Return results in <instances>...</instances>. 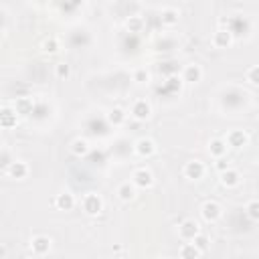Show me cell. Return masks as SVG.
<instances>
[{"label":"cell","mask_w":259,"mask_h":259,"mask_svg":"<svg viewBox=\"0 0 259 259\" xmlns=\"http://www.w3.org/2000/svg\"><path fill=\"white\" fill-rule=\"evenodd\" d=\"M81 207H83L85 215H89V217H97V215H100V213L104 211V201H102L100 194L89 192V194H85V197H83Z\"/></svg>","instance_id":"obj_1"},{"label":"cell","mask_w":259,"mask_h":259,"mask_svg":"<svg viewBox=\"0 0 259 259\" xmlns=\"http://www.w3.org/2000/svg\"><path fill=\"white\" fill-rule=\"evenodd\" d=\"M201 233V225L194 221V219H184L178 227V235L182 241H194V237H197Z\"/></svg>","instance_id":"obj_2"},{"label":"cell","mask_w":259,"mask_h":259,"mask_svg":"<svg viewBox=\"0 0 259 259\" xmlns=\"http://www.w3.org/2000/svg\"><path fill=\"white\" fill-rule=\"evenodd\" d=\"M51 245H53V241L47 235H35L30 239V251H32V255H37V257L47 255L51 251Z\"/></svg>","instance_id":"obj_3"},{"label":"cell","mask_w":259,"mask_h":259,"mask_svg":"<svg viewBox=\"0 0 259 259\" xmlns=\"http://www.w3.org/2000/svg\"><path fill=\"white\" fill-rule=\"evenodd\" d=\"M4 172H6L10 178H14V180H24V178L28 176L30 168H28L26 162H22V160H12L10 166H8Z\"/></svg>","instance_id":"obj_4"},{"label":"cell","mask_w":259,"mask_h":259,"mask_svg":"<svg viewBox=\"0 0 259 259\" xmlns=\"http://www.w3.org/2000/svg\"><path fill=\"white\" fill-rule=\"evenodd\" d=\"M201 215H203V219H205L207 223H215V221L221 219L223 211H221V205H219L217 201H207V203H203V207H201Z\"/></svg>","instance_id":"obj_5"},{"label":"cell","mask_w":259,"mask_h":259,"mask_svg":"<svg viewBox=\"0 0 259 259\" xmlns=\"http://www.w3.org/2000/svg\"><path fill=\"white\" fill-rule=\"evenodd\" d=\"M184 176L188 180H201L205 176V164L201 160H190L184 164Z\"/></svg>","instance_id":"obj_6"},{"label":"cell","mask_w":259,"mask_h":259,"mask_svg":"<svg viewBox=\"0 0 259 259\" xmlns=\"http://www.w3.org/2000/svg\"><path fill=\"white\" fill-rule=\"evenodd\" d=\"M132 182L138 186V188H152L154 184V174L148 170V168H138L134 174H132Z\"/></svg>","instance_id":"obj_7"},{"label":"cell","mask_w":259,"mask_h":259,"mask_svg":"<svg viewBox=\"0 0 259 259\" xmlns=\"http://www.w3.org/2000/svg\"><path fill=\"white\" fill-rule=\"evenodd\" d=\"M130 114H132L138 122H144V120H148V118L152 116V106H150L146 100H138V102H134V106H132V110H130Z\"/></svg>","instance_id":"obj_8"},{"label":"cell","mask_w":259,"mask_h":259,"mask_svg":"<svg viewBox=\"0 0 259 259\" xmlns=\"http://www.w3.org/2000/svg\"><path fill=\"white\" fill-rule=\"evenodd\" d=\"M231 43H233V32L229 28H219L213 35V45L217 49H227L231 47Z\"/></svg>","instance_id":"obj_9"},{"label":"cell","mask_w":259,"mask_h":259,"mask_svg":"<svg viewBox=\"0 0 259 259\" xmlns=\"http://www.w3.org/2000/svg\"><path fill=\"white\" fill-rule=\"evenodd\" d=\"M16 122H18V112H16V108L2 106V110H0V124H2V128H14Z\"/></svg>","instance_id":"obj_10"},{"label":"cell","mask_w":259,"mask_h":259,"mask_svg":"<svg viewBox=\"0 0 259 259\" xmlns=\"http://www.w3.org/2000/svg\"><path fill=\"white\" fill-rule=\"evenodd\" d=\"M182 79H184L186 83H199V81L203 79V69H201V65H197V63L186 65L184 71H182Z\"/></svg>","instance_id":"obj_11"},{"label":"cell","mask_w":259,"mask_h":259,"mask_svg":"<svg viewBox=\"0 0 259 259\" xmlns=\"http://www.w3.org/2000/svg\"><path fill=\"white\" fill-rule=\"evenodd\" d=\"M134 150H136V154H138L140 158H150V156L156 152V144H154V140H150V138H140V140L136 142Z\"/></svg>","instance_id":"obj_12"},{"label":"cell","mask_w":259,"mask_h":259,"mask_svg":"<svg viewBox=\"0 0 259 259\" xmlns=\"http://www.w3.org/2000/svg\"><path fill=\"white\" fill-rule=\"evenodd\" d=\"M247 142H249V136L243 132V130H231L229 136H227V144H229L231 148H237V150L247 146Z\"/></svg>","instance_id":"obj_13"},{"label":"cell","mask_w":259,"mask_h":259,"mask_svg":"<svg viewBox=\"0 0 259 259\" xmlns=\"http://www.w3.org/2000/svg\"><path fill=\"white\" fill-rule=\"evenodd\" d=\"M239 182H241L239 170H235V168H227V170L221 172V184H223L225 188H235Z\"/></svg>","instance_id":"obj_14"},{"label":"cell","mask_w":259,"mask_h":259,"mask_svg":"<svg viewBox=\"0 0 259 259\" xmlns=\"http://www.w3.org/2000/svg\"><path fill=\"white\" fill-rule=\"evenodd\" d=\"M55 207L59 211H71L75 207V197L71 192H59L55 199Z\"/></svg>","instance_id":"obj_15"},{"label":"cell","mask_w":259,"mask_h":259,"mask_svg":"<svg viewBox=\"0 0 259 259\" xmlns=\"http://www.w3.org/2000/svg\"><path fill=\"white\" fill-rule=\"evenodd\" d=\"M136 184L134 182H122L120 188H118V197L124 201V203H130L136 199Z\"/></svg>","instance_id":"obj_16"},{"label":"cell","mask_w":259,"mask_h":259,"mask_svg":"<svg viewBox=\"0 0 259 259\" xmlns=\"http://www.w3.org/2000/svg\"><path fill=\"white\" fill-rule=\"evenodd\" d=\"M203 253H205V251L199 249L194 243H182L180 249H178V255L184 257V259H197V257H201Z\"/></svg>","instance_id":"obj_17"},{"label":"cell","mask_w":259,"mask_h":259,"mask_svg":"<svg viewBox=\"0 0 259 259\" xmlns=\"http://www.w3.org/2000/svg\"><path fill=\"white\" fill-rule=\"evenodd\" d=\"M209 152L211 156L215 158H223L227 154V140H221V138H213L209 142Z\"/></svg>","instance_id":"obj_18"},{"label":"cell","mask_w":259,"mask_h":259,"mask_svg":"<svg viewBox=\"0 0 259 259\" xmlns=\"http://www.w3.org/2000/svg\"><path fill=\"white\" fill-rule=\"evenodd\" d=\"M14 108L18 112V116H28V114H32V110H35V102H32L30 97H18Z\"/></svg>","instance_id":"obj_19"},{"label":"cell","mask_w":259,"mask_h":259,"mask_svg":"<svg viewBox=\"0 0 259 259\" xmlns=\"http://www.w3.org/2000/svg\"><path fill=\"white\" fill-rule=\"evenodd\" d=\"M178 18H180V14H178L176 8H164L162 14H160V22L164 26H174L178 22Z\"/></svg>","instance_id":"obj_20"},{"label":"cell","mask_w":259,"mask_h":259,"mask_svg":"<svg viewBox=\"0 0 259 259\" xmlns=\"http://www.w3.org/2000/svg\"><path fill=\"white\" fill-rule=\"evenodd\" d=\"M71 152L75 154V156H87L89 154V142L87 140H83V138H75L73 140V144H71Z\"/></svg>","instance_id":"obj_21"},{"label":"cell","mask_w":259,"mask_h":259,"mask_svg":"<svg viewBox=\"0 0 259 259\" xmlns=\"http://www.w3.org/2000/svg\"><path fill=\"white\" fill-rule=\"evenodd\" d=\"M126 112L122 110V108H114L110 114H108V122L112 124V126H122L124 122H126Z\"/></svg>","instance_id":"obj_22"},{"label":"cell","mask_w":259,"mask_h":259,"mask_svg":"<svg viewBox=\"0 0 259 259\" xmlns=\"http://www.w3.org/2000/svg\"><path fill=\"white\" fill-rule=\"evenodd\" d=\"M126 28H128L130 32H142V28H144V18H142V16H130V18L126 20Z\"/></svg>","instance_id":"obj_23"},{"label":"cell","mask_w":259,"mask_h":259,"mask_svg":"<svg viewBox=\"0 0 259 259\" xmlns=\"http://www.w3.org/2000/svg\"><path fill=\"white\" fill-rule=\"evenodd\" d=\"M245 213H247V217H249L251 221H257V223H259V199L249 201L247 207H245Z\"/></svg>","instance_id":"obj_24"},{"label":"cell","mask_w":259,"mask_h":259,"mask_svg":"<svg viewBox=\"0 0 259 259\" xmlns=\"http://www.w3.org/2000/svg\"><path fill=\"white\" fill-rule=\"evenodd\" d=\"M41 49H43V53H47V55H55V53L59 51V41H57L55 37H49V39L43 41Z\"/></svg>","instance_id":"obj_25"},{"label":"cell","mask_w":259,"mask_h":259,"mask_svg":"<svg viewBox=\"0 0 259 259\" xmlns=\"http://www.w3.org/2000/svg\"><path fill=\"white\" fill-rule=\"evenodd\" d=\"M245 79H247L251 85H259V65H253V67H249Z\"/></svg>","instance_id":"obj_26"},{"label":"cell","mask_w":259,"mask_h":259,"mask_svg":"<svg viewBox=\"0 0 259 259\" xmlns=\"http://www.w3.org/2000/svg\"><path fill=\"white\" fill-rule=\"evenodd\" d=\"M55 73H57L59 79H67L71 75V67H69L67 63H59L57 67H55Z\"/></svg>","instance_id":"obj_27"},{"label":"cell","mask_w":259,"mask_h":259,"mask_svg":"<svg viewBox=\"0 0 259 259\" xmlns=\"http://www.w3.org/2000/svg\"><path fill=\"white\" fill-rule=\"evenodd\" d=\"M194 245H197L199 249H203V251H207L209 249V237L203 235V233H199L197 237H194Z\"/></svg>","instance_id":"obj_28"},{"label":"cell","mask_w":259,"mask_h":259,"mask_svg":"<svg viewBox=\"0 0 259 259\" xmlns=\"http://www.w3.org/2000/svg\"><path fill=\"white\" fill-rule=\"evenodd\" d=\"M166 87H168L172 93H174V91H178V89H180V79H178V77H174V75H172V77H168Z\"/></svg>","instance_id":"obj_29"},{"label":"cell","mask_w":259,"mask_h":259,"mask_svg":"<svg viewBox=\"0 0 259 259\" xmlns=\"http://www.w3.org/2000/svg\"><path fill=\"white\" fill-rule=\"evenodd\" d=\"M148 77H150V75H148V71H146V69H140V71H136V73H134V81H136V83H146V81H148Z\"/></svg>","instance_id":"obj_30"},{"label":"cell","mask_w":259,"mask_h":259,"mask_svg":"<svg viewBox=\"0 0 259 259\" xmlns=\"http://www.w3.org/2000/svg\"><path fill=\"white\" fill-rule=\"evenodd\" d=\"M227 168H231L229 166V162H227V160H223V158H219V162H217V170H227Z\"/></svg>","instance_id":"obj_31"},{"label":"cell","mask_w":259,"mask_h":259,"mask_svg":"<svg viewBox=\"0 0 259 259\" xmlns=\"http://www.w3.org/2000/svg\"><path fill=\"white\" fill-rule=\"evenodd\" d=\"M73 2H75V4H83V0H73Z\"/></svg>","instance_id":"obj_32"}]
</instances>
